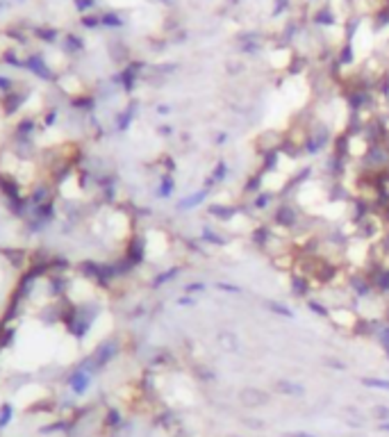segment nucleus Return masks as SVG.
Returning <instances> with one entry per match:
<instances>
[{"instance_id": "obj_1", "label": "nucleus", "mask_w": 389, "mask_h": 437, "mask_svg": "<svg viewBox=\"0 0 389 437\" xmlns=\"http://www.w3.org/2000/svg\"><path fill=\"white\" fill-rule=\"evenodd\" d=\"M378 417H383V419H389V408H383V405H380V408H378Z\"/></svg>"}, {"instance_id": "obj_2", "label": "nucleus", "mask_w": 389, "mask_h": 437, "mask_svg": "<svg viewBox=\"0 0 389 437\" xmlns=\"http://www.w3.org/2000/svg\"><path fill=\"white\" fill-rule=\"evenodd\" d=\"M289 437H314V435H307V433H291Z\"/></svg>"}, {"instance_id": "obj_3", "label": "nucleus", "mask_w": 389, "mask_h": 437, "mask_svg": "<svg viewBox=\"0 0 389 437\" xmlns=\"http://www.w3.org/2000/svg\"><path fill=\"white\" fill-rule=\"evenodd\" d=\"M380 428H383V431H387V433H389V424H383V426H380Z\"/></svg>"}]
</instances>
